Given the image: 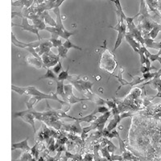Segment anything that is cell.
<instances>
[{"mask_svg":"<svg viewBox=\"0 0 161 161\" xmlns=\"http://www.w3.org/2000/svg\"><path fill=\"white\" fill-rule=\"evenodd\" d=\"M47 111L45 112H39L36 111L34 109V105L30 103L29 102H26V106H27V110L23 111L24 113H28L31 114L33 116L35 117L36 120H39L43 123L49 126V127H53L55 130L60 131L61 130V126L63 125V122L60 121L61 118H70L74 120L75 117H72L70 115H67L66 111L62 110H54L49 106V102L47 100Z\"/></svg>","mask_w":161,"mask_h":161,"instance_id":"6da1fadb","label":"cell"},{"mask_svg":"<svg viewBox=\"0 0 161 161\" xmlns=\"http://www.w3.org/2000/svg\"><path fill=\"white\" fill-rule=\"evenodd\" d=\"M16 117H20V118H23V120L24 121V122L29 123V124L32 126L33 130H34V135L36 133V129L35 126L36 118L31 114L24 113L23 111H20V112H16L14 114V118H16Z\"/></svg>","mask_w":161,"mask_h":161,"instance_id":"9a60e30c","label":"cell"},{"mask_svg":"<svg viewBox=\"0 0 161 161\" xmlns=\"http://www.w3.org/2000/svg\"><path fill=\"white\" fill-rule=\"evenodd\" d=\"M123 72H124V69L122 68V66H120V67H119V69H118V73L113 74V75H114V77H115V78H117V79H118V82L120 83V86H118V88L117 89V90H116V93H118V90H119L121 88L123 87V86H130V89H132V88L134 87V86H133V85H132L131 82H126V80H124L123 78H122V73H123Z\"/></svg>","mask_w":161,"mask_h":161,"instance_id":"2e32d148","label":"cell"},{"mask_svg":"<svg viewBox=\"0 0 161 161\" xmlns=\"http://www.w3.org/2000/svg\"><path fill=\"white\" fill-rule=\"evenodd\" d=\"M49 40L50 41L52 45H53V47L54 48H58L59 46L62 45V40L60 39H58V38H55V37H51L50 39H49Z\"/></svg>","mask_w":161,"mask_h":161,"instance_id":"d590c367","label":"cell"},{"mask_svg":"<svg viewBox=\"0 0 161 161\" xmlns=\"http://www.w3.org/2000/svg\"><path fill=\"white\" fill-rule=\"evenodd\" d=\"M13 161H37L35 158L33 157L32 155L30 153L29 151H23L21 156L20 157V159H17V160H13Z\"/></svg>","mask_w":161,"mask_h":161,"instance_id":"4dcf8cb0","label":"cell"},{"mask_svg":"<svg viewBox=\"0 0 161 161\" xmlns=\"http://www.w3.org/2000/svg\"><path fill=\"white\" fill-rule=\"evenodd\" d=\"M56 83V95L58 97H61L62 100L64 102H65V93H64V81H56L55 82Z\"/></svg>","mask_w":161,"mask_h":161,"instance_id":"484cf974","label":"cell"},{"mask_svg":"<svg viewBox=\"0 0 161 161\" xmlns=\"http://www.w3.org/2000/svg\"><path fill=\"white\" fill-rule=\"evenodd\" d=\"M140 72L144 74V73H148V72H151L149 69H148L147 67H146L145 65H142L141 66V69H140Z\"/></svg>","mask_w":161,"mask_h":161,"instance_id":"f35d334b","label":"cell"},{"mask_svg":"<svg viewBox=\"0 0 161 161\" xmlns=\"http://www.w3.org/2000/svg\"><path fill=\"white\" fill-rule=\"evenodd\" d=\"M40 17L44 20V22L45 23V24H49V27H56V22L53 20L52 16L49 15V12L48 11H45V12H42L41 15L40 16Z\"/></svg>","mask_w":161,"mask_h":161,"instance_id":"cb8c5ba5","label":"cell"},{"mask_svg":"<svg viewBox=\"0 0 161 161\" xmlns=\"http://www.w3.org/2000/svg\"><path fill=\"white\" fill-rule=\"evenodd\" d=\"M115 7H116V10H115V13L116 15H119L123 19V20H126V16L125 15L124 12L122 10V5H121V2L120 0H115Z\"/></svg>","mask_w":161,"mask_h":161,"instance_id":"f546056e","label":"cell"},{"mask_svg":"<svg viewBox=\"0 0 161 161\" xmlns=\"http://www.w3.org/2000/svg\"><path fill=\"white\" fill-rule=\"evenodd\" d=\"M146 47L145 46H141L140 49H139L138 53L140 54V62H141L142 65H144L145 64V60H146V56L144 55V50H145Z\"/></svg>","mask_w":161,"mask_h":161,"instance_id":"e575fe53","label":"cell"},{"mask_svg":"<svg viewBox=\"0 0 161 161\" xmlns=\"http://www.w3.org/2000/svg\"><path fill=\"white\" fill-rule=\"evenodd\" d=\"M34 0H16V2H12V6H19L21 7L28 8L32 5Z\"/></svg>","mask_w":161,"mask_h":161,"instance_id":"83f0119b","label":"cell"},{"mask_svg":"<svg viewBox=\"0 0 161 161\" xmlns=\"http://www.w3.org/2000/svg\"><path fill=\"white\" fill-rule=\"evenodd\" d=\"M12 89L13 91H15L16 93H19L20 95H23V94H26V95H30L32 96V97L29 99V102L33 104L35 106L36 103L39 102L40 101L45 99V100H48V99H50V100H53V101L58 102L59 103H60L61 105H68L70 107V106L69 105L68 103L64 102L63 100H60L57 96L56 95V93H50V94H47V93H42L37 89L36 88L34 87V86H26V87H20V86H16L15 85H12Z\"/></svg>","mask_w":161,"mask_h":161,"instance_id":"3957f363","label":"cell"},{"mask_svg":"<svg viewBox=\"0 0 161 161\" xmlns=\"http://www.w3.org/2000/svg\"><path fill=\"white\" fill-rule=\"evenodd\" d=\"M20 17L22 18V23L21 24H15V23H12V26L14 27V26H16V27H20L22 30L23 31H29V32L33 33V34H35V35L37 36L38 37V40H41V37L40 36V33H39V30L37 29V27H36L35 26L31 25L28 23V20H27V18L23 17V16H20Z\"/></svg>","mask_w":161,"mask_h":161,"instance_id":"7c38bea8","label":"cell"},{"mask_svg":"<svg viewBox=\"0 0 161 161\" xmlns=\"http://www.w3.org/2000/svg\"><path fill=\"white\" fill-rule=\"evenodd\" d=\"M61 130L66 132H69L75 135H81L82 132V128L80 122L78 121H74L73 123H65L63 122L61 126Z\"/></svg>","mask_w":161,"mask_h":161,"instance_id":"4fadbf2b","label":"cell"},{"mask_svg":"<svg viewBox=\"0 0 161 161\" xmlns=\"http://www.w3.org/2000/svg\"><path fill=\"white\" fill-rule=\"evenodd\" d=\"M53 11L56 16V27H46L45 31L50 32L52 34V37H55V38L61 37L64 40H69L70 36L75 35L77 31H69L64 27L60 7L54 8V9H53Z\"/></svg>","mask_w":161,"mask_h":161,"instance_id":"5b68a950","label":"cell"},{"mask_svg":"<svg viewBox=\"0 0 161 161\" xmlns=\"http://www.w3.org/2000/svg\"><path fill=\"white\" fill-rule=\"evenodd\" d=\"M52 48H53V45H52V43H51L49 40H42L41 44L40 45L39 47H37L36 49V51L41 56L42 55L45 54V53H48L49 51H50Z\"/></svg>","mask_w":161,"mask_h":161,"instance_id":"e0dca14e","label":"cell"},{"mask_svg":"<svg viewBox=\"0 0 161 161\" xmlns=\"http://www.w3.org/2000/svg\"><path fill=\"white\" fill-rule=\"evenodd\" d=\"M64 93H65V102L68 103L69 105H73V104H76V103L82 102L84 101H88L87 97H76L73 93V86L71 84H68V85H64Z\"/></svg>","mask_w":161,"mask_h":161,"instance_id":"30bf717a","label":"cell"},{"mask_svg":"<svg viewBox=\"0 0 161 161\" xmlns=\"http://www.w3.org/2000/svg\"><path fill=\"white\" fill-rule=\"evenodd\" d=\"M30 20L32 21L33 25L35 26L36 27H37V29L39 31H43V30H45L46 28V24L44 22V20L40 17L38 15H33L32 16H31Z\"/></svg>","mask_w":161,"mask_h":161,"instance_id":"ffe728a7","label":"cell"},{"mask_svg":"<svg viewBox=\"0 0 161 161\" xmlns=\"http://www.w3.org/2000/svg\"><path fill=\"white\" fill-rule=\"evenodd\" d=\"M67 81L80 93H82V92H85V93L93 92L92 89H93V86L94 85V82L85 81V80L82 79L80 76L69 75Z\"/></svg>","mask_w":161,"mask_h":161,"instance_id":"8992f818","label":"cell"},{"mask_svg":"<svg viewBox=\"0 0 161 161\" xmlns=\"http://www.w3.org/2000/svg\"><path fill=\"white\" fill-rule=\"evenodd\" d=\"M69 65L68 69H67L65 71H63L62 70V71L58 74V76H57V80H58V81H64V82L65 80L68 79L69 76Z\"/></svg>","mask_w":161,"mask_h":161,"instance_id":"836d02e7","label":"cell"},{"mask_svg":"<svg viewBox=\"0 0 161 161\" xmlns=\"http://www.w3.org/2000/svg\"><path fill=\"white\" fill-rule=\"evenodd\" d=\"M85 94L87 95L88 101H91L92 102L95 103L96 105L97 106H106L107 105V100L102 98L100 96H98L97 94H96L95 93H93V92H87Z\"/></svg>","mask_w":161,"mask_h":161,"instance_id":"ac0fdd59","label":"cell"},{"mask_svg":"<svg viewBox=\"0 0 161 161\" xmlns=\"http://www.w3.org/2000/svg\"><path fill=\"white\" fill-rule=\"evenodd\" d=\"M41 59L43 60V64L45 68H52L54 67L58 61L60 60V56L58 55H56L52 51H49L48 53H45L41 56Z\"/></svg>","mask_w":161,"mask_h":161,"instance_id":"8fae6325","label":"cell"},{"mask_svg":"<svg viewBox=\"0 0 161 161\" xmlns=\"http://www.w3.org/2000/svg\"><path fill=\"white\" fill-rule=\"evenodd\" d=\"M58 50V56H60V58H67V54H68L69 50L65 49L63 45H60L57 48Z\"/></svg>","mask_w":161,"mask_h":161,"instance_id":"d6a6232c","label":"cell"},{"mask_svg":"<svg viewBox=\"0 0 161 161\" xmlns=\"http://www.w3.org/2000/svg\"><path fill=\"white\" fill-rule=\"evenodd\" d=\"M60 131L48 127L46 124L42 123L41 127L35 134L36 142H46V144L49 143L51 138L56 139L58 137Z\"/></svg>","mask_w":161,"mask_h":161,"instance_id":"52a82bcc","label":"cell"},{"mask_svg":"<svg viewBox=\"0 0 161 161\" xmlns=\"http://www.w3.org/2000/svg\"><path fill=\"white\" fill-rule=\"evenodd\" d=\"M46 73L44 76H42V77H40V78L38 79V81H40V80L42 79H51L53 80L54 82H56V81H57V76H56V74L54 73L53 70L50 69L49 68H46Z\"/></svg>","mask_w":161,"mask_h":161,"instance_id":"f1b7e54d","label":"cell"},{"mask_svg":"<svg viewBox=\"0 0 161 161\" xmlns=\"http://www.w3.org/2000/svg\"><path fill=\"white\" fill-rule=\"evenodd\" d=\"M137 15H135L133 17H128L126 16L125 21L126 22V27L129 31L127 33L130 34L134 39L138 41L139 43L141 45V46H144V38L142 35V32L138 29V27H136L135 24L134 23V20L135 18H137Z\"/></svg>","mask_w":161,"mask_h":161,"instance_id":"ba28073f","label":"cell"},{"mask_svg":"<svg viewBox=\"0 0 161 161\" xmlns=\"http://www.w3.org/2000/svg\"><path fill=\"white\" fill-rule=\"evenodd\" d=\"M110 27L118 31V36H117L115 46H114V49H113V53H115V51L118 49V47L120 46V45L122 42V40H123V38H124L125 36H126L127 27H126V24L125 23H118L116 25L114 26V27L111 26Z\"/></svg>","mask_w":161,"mask_h":161,"instance_id":"9c48e42d","label":"cell"},{"mask_svg":"<svg viewBox=\"0 0 161 161\" xmlns=\"http://www.w3.org/2000/svg\"><path fill=\"white\" fill-rule=\"evenodd\" d=\"M97 113H98V111H97V107H96V108L94 109V111H93L91 114H89V115H86V116L82 117V118H75L74 121H78L80 123H81V122H88V123H91L92 122H93V121H95L96 119H97V117L96 116V115H97Z\"/></svg>","mask_w":161,"mask_h":161,"instance_id":"d6986e66","label":"cell"},{"mask_svg":"<svg viewBox=\"0 0 161 161\" xmlns=\"http://www.w3.org/2000/svg\"><path fill=\"white\" fill-rule=\"evenodd\" d=\"M27 64H30V65L35 67L36 69H41L44 68L45 69V65H44L43 62L40 61V60H38L37 58L34 57V56H28L27 58Z\"/></svg>","mask_w":161,"mask_h":161,"instance_id":"4316f807","label":"cell"},{"mask_svg":"<svg viewBox=\"0 0 161 161\" xmlns=\"http://www.w3.org/2000/svg\"><path fill=\"white\" fill-rule=\"evenodd\" d=\"M124 38L126 39V42H127V43L130 45V46L131 47L132 49H133V50H134L135 53H138L139 49H140L141 45H140L138 41L136 40L135 39H134V38H133V37H132L131 36H130V34H128L127 32H126V36H125Z\"/></svg>","mask_w":161,"mask_h":161,"instance_id":"44dd1931","label":"cell"},{"mask_svg":"<svg viewBox=\"0 0 161 161\" xmlns=\"http://www.w3.org/2000/svg\"><path fill=\"white\" fill-rule=\"evenodd\" d=\"M53 71V73L56 74H59L60 72H61V70H63V67H62V64H61V61H60V60H59L58 63L56 64V65L54 66L53 68V69H52Z\"/></svg>","mask_w":161,"mask_h":161,"instance_id":"8d00e7d4","label":"cell"},{"mask_svg":"<svg viewBox=\"0 0 161 161\" xmlns=\"http://www.w3.org/2000/svg\"><path fill=\"white\" fill-rule=\"evenodd\" d=\"M62 45L65 48V49H68V50H69L70 49H77V50L82 51V49L81 48V47L78 46V45H73V44L69 40V39L65 40V42L63 43Z\"/></svg>","mask_w":161,"mask_h":161,"instance_id":"1f68e13d","label":"cell"},{"mask_svg":"<svg viewBox=\"0 0 161 161\" xmlns=\"http://www.w3.org/2000/svg\"><path fill=\"white\" fill-rule=\"evenodd\" d=\"M144 46L146 48L161 49V41H155L151 38H144Z\"/></svg>","mask_w":161,"mask_h":161,"instance_id":"d4e9b609","label":"cell"},{"mask_svg":"<svg viewBox=\"0 0 161 161\" xmlns=\"http://www.w3.org/2000/svg\"><path fill=\"white\" fill-rule=\"evenodd\" d=\"M145 91L144 86L142 85L140 87H135L130 89V92L123 99L114 98L118 107L120 114L124 112L136 113L144 110L143 98H140L142 93Z\"/></svg>","mask_w":161,"mask_h":161,"instance_id":"7a4b0ae2","label":"cell"},{"mask_svg":"<svg viewBox=\"0 0 161 161\" xmlns=\"http://www.w3.org/2000/svg\"><path fill=\"white\" fill-rule=\"evenodd\" d=\"M144 86H150L151 89H157L158 92H161V79L160 78H154L143 85Z\"/></svg>","mask_w":161,"mask_h":161,"instance_id":"603a6c76","label":"cell"},{"mask_svg":"<svg viewBox=\"0 0 161 161\" xmlns=\"http://www.w3.org/2000/svg\"><path fill=\"white\" fill-rule=\"evenodd\" d=\"M97 109L98 113H101V114H104L109 111L108 107H105V106H98V107H97Z\"/></svg>","mask_w":161,"mask_h":161,"instance_id":"74e56055","label":"cell"},{"mask_svg":"<svg viewBox=\"0 0 161 161\" xmlns=\"http://www.w3.org/2000/svg\"><path fill=\"white\" fill-rule=\"evenodd\" d=\"M103 49L102 53L101 55V58L99 61V67L102 69L105 70L106 72H108L110 73V78L108 80H110L111 76L114 74V72L118 66V62H117L116 58L115 55L109 50L107 45V40H104V45L101 47Z\"/></svg>","mask_w":161,"mask_h":161,"instance_id":"277c9868","label":"cell"},{"mask_svg":"<svg viewBox=\"0 0 161 161\" xmlns=\"http://www.w3.org/2000/svg\"><path fill=\"white\" fill-rule=\"evenodd\" d=\"M158 61H159V64H160V65H161V56H159V59H158Z\"/></svg>","mask_w":161,"mask_h":161,"instance_id":"ab89813d","label":"cell"},{"mask_svg":"<svg viewBox=\"0 0 161 161\" xmlns=\"http://www.w3.org/2000/svg\"><path fill=\"white\" fill-rule=\"evenodd\" d=\"M110 2H115V0H108Z\"/></svg>","mask_w":161,"mask_h":161,"instance_id":"60d3db41","label":"cell"},{"mask_svg":"<svg viewBox=\"0 0 161 161\" xmlns=\"http://www.w3.org/2000/svg\"><path fill=\"white\" fill-rule=\"evenodd\" d=\"M41 40H37V41H33L31 43H24V42H21L19 40H17V38L16 37V36L14 35L13 31H12V42L15 46L20 48V49H27V48H35L36 49L37 47H39L40 45L41 44Z\"/></svg>","mask_w":161,"mask_h":161,"instance_id":"5bb4252c","label":"cell"},{"mask_svg":"<svg viewBox=\"0 0 161 161\" xmlns=\"http://www.w3.org/2000/svg\"><path fill=\"white\" fill-rule=\"evenodd\" d=\"M28 137L25 139L23 141H21L20 143H17V144H13L12 145V150L14 151L16 149H21L23 151H31V148H30L28 144H27V141H28Z\"/></svg>","mask_w":161,"mask_h":161,"instance_id":"7402d4cb","label":"cell"}]
</instances>
